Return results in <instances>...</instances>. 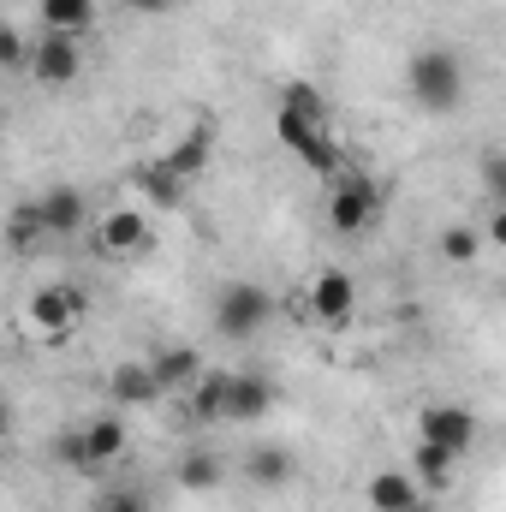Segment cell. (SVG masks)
Here are the masks:
<instances>
[{"mask_svg":"<svg viewBox=\"0 0 506 512\" xmlns=\"http://www.w3.org/2000/svg\"><path fill=\"white\" fill-rule=\"evenodd\" d=\"M274 137H280V149H292L310 173H340L346 167V149L334 143V131H328V96L316 90V84H304V78H292L286 90H280V108H274Z\"/></svg>","mask_w":506,"mask_h":512,"instance_id":"6da1fadb","label":"cell"},{"mask_svg":"<svg viewBox=\"0 0 506 512\" xmlns=\"http://www.w3.org/2000/svg\"><path fill=\"white\" fill-rule=\"evenodd\" d=\"M405 84H411L417 108L447 114V108H459V96H465V66H459L453 48H417L411 66H405Z\"/></svg>","mask_w":506,"mask_h":512,"instance_id":"7a4b0ae2","label":"cell"},{"mask_svg":"<svg viewBox=\"0 0 506 512\" xmlns=\"http://www.w3.org/2000/svg\"><path fill=\"white\" fill-rule=\"evenodd\" d=\"M54 447H60V465H78V471H108V465H120V459H126V417L102 411V417H90L84 429L60 435Z\"/></svg>","mask_w":506,"mask_h":512,"instance_id":"3957f363","label":"cell"},{"mask_svg":"<svg viewBox=\"0 0 506 512\" xmlns=\"http://www.w3.org/2000/svg\"><path fill=\"white\" fill-rule=\"evenodd\" d=\"M268 316H274V298L256 280H227L215 292V334L221 340H256L268 328Z\"/></svg>","mask_w":506,"mask_h":512,"instance_id":"277c9868","label":"cell"},{"mask_svg":"<svg viewBox=\"0 0 506 512\" xmlns=\"http://www.w3.org/2000/svg\"><path fill=\"white\" fill-rule=\"evenodd\" d=\"M477 435H483V423H477V411L459 405V399H429V405L417 411V441H423V447H441V453L465 459V453L477 447Z\"/></svg>","mask_w":506,"mask_h":512,"instance_id":"5b68a950","label":"cell"},{"mask_svg":"<svg viewBox=\"0 0 506 512\" xmlns=\"http://www.w3.org/2000/svg\"><path fill=\"white\" fill-rule=\"evenodd\" d=\"M381 185L370 173H340L334 179V191H328V227L334 233H346V239H358V233H370L381 221Z\"/></svg>","mask_w":506,"mask_h":512,"instance_id":"8992f818","label":"cell"},{"mask_svg":"<svg viewBox=\"0 0 506 512\" xmlns=\"http://www.w3.org/2000/svg\"><path fill=\"white\" fill-rule=\"evenodd\" d=\"M78 322H84V292H78V286H66V280L36 286V292H30V304H24V328H30V334H42V340H60V334H72Z\"/></svg>","mask_w":506,"mask_h":512,"instance_id":"52a82bcc","label":"cell"},{"mask_svg":"<svg viewBox=\"0 0 506 512\" xmlns=\"http://www.w3.org/2000/svg\"><path fill=\"white\" fill-rule=\"evenodd\" d=\"M24 72H30L36 84H48V90H66V84H78V72H84V42L42 30V36L30 42V54H24Z\"/></svg>","mask_w":506,"mask_h":512,"instance_id":"ba28073f","label":"cell"},{"mask_svg":"<svg viewBox=\"0 0 506 512\" xmlns=\"http://www.w3.org/2000/svg\"><path fill=\"white\" fill-rule=\"evenodd\" d=\"M209 161H215V126H209V120H197V126L185 131L179 143H167V155H161L155 167H161L167 179H179V185H191V179H197V173H203Z\"/></svg>","mask_w":506,"mask_h":512,"instance_id":"9c48e42d","label":"cell"},{"mask_svg":"<svg viewBox=\"0 0 506 512\" xmlns=\"http://www.w3.org/2000/svg\"><path fill=\"white\" fill-rule=\"evenodd\" d=\"M96 245H102V256H114V262L143 256L149 251V215L143 209H108L102 227H96Z\"/></svg>","mask_w":506,"mask_h":512,"instance_id":"30bf717a","label":"cell"},{"mask_svg":"<svg viewBox=\"0 0 506 512\" xmlns=\"http://www.w3.org/2000/svg\"><path fill=\"white\" fill-rule=\"evenodd\" d=\"M310 310H316V322H352V310H358V280L346 274V268H322L316 280H310Z\"/></svg>","mask_w":506,"mask_h":512,"instance_id":"8fae6325","label":"cell"},{"mask_svg":"<svg viewBox=\"0 0 506 512\" xmlns=\"http://www.w3.org/2000/svg\"><path fill=\"white\" fill-rule=\"evenodd\" d=\"M36 215H42V233L72 239V233L84 227V215H90V197H84L78 185H54V191L36 197Z\"/></svg>","mask_w":506,"mask_h":512,"instance_id":"7c38bea8","label":"cell"},{"mask_svg":"<svg viewBox=\"0 0 506 512\" xmlns=\"http://www.w3.org/2000/svg\"><path fill=\"white\" fill-rule=\"evenodd\" d=\"M274 399H280V387L268 382V376H256V370H233V399H227V423H262V417L274 411Z\"/></svg>","mask_w":506,"mask_h":512,"instance_id":"4fadbf2b","label":"cell"},{"mask_svg":"<svg viewBox=\"0 0 506 512\" xmlns=\"http://www.w3.org/2000/svg\"><path fill=\"white\" fill-rule=\"evenodd\" d=\"M143 364H149V376L161 382V393H185V387L197 382V370H203L197 346H185V340H173V346H155Z\"/></svg>","mask_w":506,"mask_h":512,"instance_id":"5bb4252c","label":"cell"},{"mask_svg":"<svg viewBox=\"0 0 506 512\" xmlns=\"http://www.w3.org/2000/svg\"><path fill=\"white\" fill-rule=\"evenodd\" d=\"M364 501L370 512H423V489L411 483V471H376L364 483Z\"/></svg>","mask_w":506,"mask_h":512,"instance_id":"9a60e30c","label":"cell"},{"mask_svg":"<svg viewBox=\"0 0 506 512\" xmlns=\"http://www.w3.org/2000/svg\"><path fill=\"white\" fill-rule=\"evenodd\" d=\"M191 393V417L197 423H227V399H233V370H197Z\"/></svg>","mask_w":506,"mask_h":512,"instance_id":"2e32d148","label":"cell"},{"mask_svg":"<svg viewBox=\"0 0 506 512\" xmlns=\"http://www.w3.org/2000/svg\"><path fill=\"white\" fill-rule=\"evenodd\" d=\"M221 477H227V459H221L215 447H191V453L173 465V483H179L185 495H209V489H221Z\"/></svg>","mask_w":506,"mask_h":512,"instance_id":"e0dca14e","label":"cell"},{"mask_svg":"<svg viewBox=\"0 0 506 512\" xmlns=\"http://www.w3.org/2000/svg\"><path fill=\"white\" fill-rule=\"evenodd\" d=\"M36 18H42V30L84 42L96 30V0H36Z\"/></svg>","mask_w":506,"mask_h":512,"instance_id":"ac0fdd59","label":"cell"},{"mask_svg":"<svg viewBox=\"0 0 506 512\" xmlns=\"http://www.w3.org/2000/svg\"><path fill=\"white\" fill-rule=\"evenodd\" d=\"M108 393H114V405H155V399H167L161 393V382L149 376V364H120L114 376H108Z\"/></svg>","mask_w":506,"mask_h":512,"instance_id":"d6986e66","label":"cell"},{"mask_svg":"<svg viewBox=\"0 0 506 512\" xmlns=\"http://www.w3.org/2000/svg\"><path fill=\"white\" fill-rule=\"evenodd\" d=\"M292 453L286 447H251V459H245V477H251L256 489H286L292 483Z\"/></svg>","mask_w":506,"mask_h":512,"instance_id":"ffe728a7","label":"cell"},{"mask_svg":"<svg viewBox=\"0 0 506 512\" xmlns=\"http://www.w3.org/2000/svg\"><path fill=\"white\" fill-rule=\"evenodd\" d=\"M453 471H459V459L453 453H441V447H411V483L417 489H447L453 483Z\"/></svg>","mask_w":506,"mask_h":512,"instance_id":"44dd1931","label":"cell"},{"mask_svg":"<svg viewBox=\"0 0 506 512\" xmlns=\"http://www.w3.org/2000/svg\"><path fill=\"white\" fill-rule=\"evenodd\" d=\"M36 239H42V215H36V197H30V203L12 209V221H6V245L24 251V245H36Z\"/></svg>","mask_w":506,"mask_h":512,"instance_id":"7402d4cb","label":"cell"},{"mask_svg":"<svg viewBox=\"0 0 506 512\" xmlns=\"http://www.w3.org/2000/svg\"><path fill=\"white\" fill-rule=\"evenodd\" d=\"M441 256L459 262V268L477 262V256H483V233H477V227H447V233H441Z\"/></svg>","mask_w":506,"mask_h":512,"instance_id":"603a6c76","label":"cell"},{"mask_svg":"<svg viewBox=\"0 0 506 512\" xmlns=\"http://www.w3.org/2000/svg\"><path fill=\"white\" fill-rule=\"evenodd\" d=\"M24 54H30V42L12 24H0V72H24Z\"/></svg>","mask_w":506,"mask_h":512,"instance_id":"cb8c5ba5","label":"cell"},{"mask_svg":"<svg viewBox=\"0 0 506 512\" xmlns=\"http://www.w3.org/2000/svg\"><path fill=\"white\" fill-rule=\"evenodd\" d=\"M96 512H149V495H143V489H108V495L96 501Z\"/></svg>","mask_w":506,"mask_h":512,"instance_id":"d4e9b609","label":"cell"},{"mask_svg":"<svg viewBox=\"0 0 506 512\" xmlns=\"http://www.w3.org/2000/svg\"><path fill=\"white\" fill-rule=\"evenodd\" d=\"M120 6H126L131 18H161V12H173L179 0H120Z\"/></svg>","mask_w":506,"mask_h":512,"instance_id":"484cf974","label":"cell"},{"mask_svg":"<svg viewBox=\"0 0 506 512\" xmlns=\"http://www.w3.org/2000/svg\"><path fill=\"white\" fill-rule=\"evenodd\" d=\"M12 435V405H6V393H0V441Z\"/></svg>","mask_w":506,"mask_h":512,"instance_id":"4316f807","label":"cell"},{"mask_svg":"<svg viewBox=\"0 0 506 512\" xmlns=\"http://www.w3.org/2000/svg\"><path fill=\"white\" fill-rule=\"evenodd\" d=\"M0 471H6V441H0Z\"/></svg>","mask_w":506,"mask_h":512,"instance_id":"83f0119b","label":"cell"}]
</instances>
